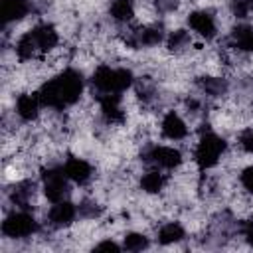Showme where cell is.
Returning <instances> with one entry per match:
<instances>
[{
    "label": "cell",
    "mask_w": 253,
    "mask_h": 253,
    "mask_svg": "<svg viewBox=\"0 0 253 253\" xmlns=\"http://www.w3.org/2000/svg\"><path fill=\"white\" fill-rule=\"evenodd\" d=\"M83 89H85V79L81 71L75 67H63L53 77L45 79L36 93L45 109L63 111L79 103Z\"/></svg>",
    "instance_id": "obj_1"
},
{
    "label": "cell",
    "mask_w": 253,
    "mask_h": 253,
    "mask_svg": "<svg viewBox=\"0 0 253 253\" xmlns=\"http://www.w3.org/2000/svg\"><path fill=\"white\" fill-rule=\"evenodd\" d=\"M91 87L99 95H123L130 87H134V75L128 67H115L109 63H101L91 73Z\"/></svg>",
    "instance_id": "obj_2"
},
{
    "label": "cell",
    "mask_w": 253,
    "mask_h": 253,
    "mask_svg": "<svg viewBox=\"0 0 253 253\" xmlns=\"http://www.w3.org/2000/svg\"><path fill=\"white\" fill-rule=\"evenodd\" d=\"M225 152H227V142L221 134L211 130L210 125L206 128H200L198 140L194 142V150H192V160L200 170L215 168L225 156Z\"/></svg>",
    "instance_id": "obj_3"
},
{
    "label": "cell",
    "mask_w": 253,
    "mask_h": 253,
    "mask_svg": "<svg viewBox=\"0 0 253 253\" xmlns=\"http://www.w3.org/2000/svg\"><path fill=\"white\" fill-rule=\"evenodd\" d=\"M40 231V223L32 210L14 208L10 213L4 215L2 221V235L6 239H28Z\"/></svg>",
    "instance_id": "obj_4"
},
{
    "label": "cell",
    "mask_w": 253,
    "mask_h": 253,
    "mask_svg": "<svg viewBox=\"0 0 253 253\" xmlns=\"http://www.w3.org/2000/svg\"><path fill=\"white\" fill-rule=\"evenodd\" d=\"M142 162L148 166H156L160 170L172 172L178 170L184 164V154L178 146L174 144H148L146 148H142Z\"/></svg>",
    "instance_id": "obj_5"
},
{
    "label": "cell",
    "mask_w": 253,
    "mask_h": 253,
    "mask_svg": "<svg viewBox=\"0 0 253 253\" xmlns=\"http://www.w3.org/2000/svg\"><path fill=\"white\" fill-rule=\"evenodd\" d=\"M186 24H188V30L200 38L202 42H211L217 38L219 34V28H217V18L213 12L206 10V8H198V10H192L188 16H186Z\"/></svg>",
    "instance_id": "obj_6"
},
{
    "label": "cell",
    "mask_w": 253,
    "mask_h": 253,
    "mask_svg": "<svg viewBox=\"0 0 253 253\" xmlns=\"http://www.w3.org/2000/svg\"><path fill=\"white\" fill-rule=\"evenodd\" d=\"M160 134L162 138L170 140V142H184L188 136H190V126H188V121L182 117V113L170 109L162 115L160 119Z\"/></svg>",
    "instance_id": "obj_7"
},
{
    "label": "cell",
    "mask_w": 253,
    "mask_h": 253,
    "mask_svg": "<svg viewBox=\"0 0 253 253\" xmlns=\"http://www.w3.org/2000/svg\"><path fill=\"white\" fill-rule=\"evenodd\" d=\"M77 215H79L77 204H73L71 200H61L49 206V210L45 211V221L51 229H65L75 223Z\"/></svg>",
    "instance_id": "obj_8"
},
{
    "label": "cell",
    "mask_w": 253,
    "mask_h": 253,
    "mask_svg": "<svg viewBox=\"0 0 253 253\" xmlns=\"http://www.w3.org/2000/svg\"><path fill=\"white\" fill-rule=\"evenodd\" d=\"M30 34H32V38H34V42H36L38 51H40L42 57H45L47 53H51V51H55L59 47V42L61 40H59L57 28L53 24L40 22V24H36V26L30 28Z\"/></svg>",
    "instance_id": "obj_9"
},
{
    "label": "cell",
    "mask_w": 253,
    "mask_h": 253,
    "mask_svg": "<svg viewBox=\"0 0 253 253\" xmlns=\"http://www.w3.org/2000/svg\"><path fill=\"white\" fill-rule=\"evenodd\" d=\"M61 168H63L65 176L71 180V184H77V186H85V184H89L95 178L93 164L87 158H81V156H69V158H65V162L61 164Z\"/></svg>",
    "instance_id": "obj_10"
},
{
    "label": "cell",
    "mask_w": 253,
    "mask_h": 253,
    "mask_svg": "<svg viewBox=\"0 0 253 253\" xmlns=\"http://www.w3.org/2000/svg\"><path fill=\"white\" fill-rule=\"evenodd\" d=\"M42 101L38 97V93H20L14 99V115L22 121V123H36L42 115Z\"/></svg>",
    "instance_id": "obj_11"
},
{
    "label": "cell",
    "mask_w": 253,
    "mask_h": 253,
    "mask_svg": "<svg viewBox=\"0 0 253 253\" xmlns=\"http://www.w3.org/2000/svg\"><path fill=\"white\" fill-rule=\"evenodd\" d=\"M194 43V34L188 30V28H174L170 32H166V38H164V47L168 53H174V55H184L190 51Z\"/></svg>",
    "instance_id": "obj_12"
},
{
    "label": "cell",
    "mask_w": 253,
    "mask_h": 253,
    "mask_svg": "<svg viewBox=\"0 0 253 253\" xmlns=\"http://www.w3.org/2000/svg\"><path fill=\"white\" fill-rule=\"evenodd\" d=\"M168 182H170V180H168L166 170H160V168H156V166H150L148 170L142 172V176H140V180H138V186H140V190H142L144 194L154 196V194H160L162 190H166Z\"/></svg>",
    "instance_id": "obj_13"
},
{
    "label": "cell",
    "mask_w": 253,
    "mask_h": 253,
    "mask_svg": "<svg viewBox=\"0 0 253 253\" xmlns=\"http://www.w3.org/2000/svg\"><path fill=\"white\" fill-rule=\"evenodd\" d=\"M32 0H0V12L4 24H18L26 16H30Z\"/></svg>",
    "instance_id": "obj_14"
},
{
    "label": "cell",
    "mask_w": 253,
    "mask_h": 253,
    "mask_svg": "<svg viewBox=\"0 0 253 253\" xmlns=\"http://www.w3.org/2000/svg\"><path fill=\"white\" fill-rule=\"evenodd\" d=\"M109 16L121 26L132 24L136 20V0H111Z\"/></svg>",
    "instance_id": "obj_15"
},
{
    "label": "cell",
    "mask_w": 253,
    "mask_h": 253,
    "mask_svg": "<svg viewBox=\"0 0 253 253\" xmlns=\"http://www.w3.org/2000/svg\"><path fill=\"white\" fill-rule=\"evenodd\" d=\"M186 239V229L180 221H164L156 231V241L160 245H174Z\"/></svg>",
    "instance_id": "obj_16"
},
{
    "label": "cell",
    "mask_w": 253,
    "mask_h": 253,
    "mask_svg": "<svg viewBox=\"0 0 253 253\" xmlns=\"http://www.w3.org/2000/svg\"><path fill=\"white\" fill-rule=\"evenodd\" d=\"M123 249L126 251H142L150 245V239L142 231H128L123 235Z\"/></svg>",
    "instance_id": "obj_17"
},
{
    "label": "cell",
    "mask_w": 253,
    "mask_h": 253,
    "mask_svg": "<svg viewBox=\"0 0 253 253\" xmlns=\"http://www.w3.org/2000/svg\"><path fill=\"white\" fill-rule=\"evenodd\" d=\"M235 144L243 154H253V126H243L235 134Z\"/></svg>",
    "instance_id": "obj_18"
},
{
    "label": "cell",
    "mask_w": 253,
    "mask_h": 253,
    "mask_svg": "<svg viewBox=\"0 0 253 253\" xmlns=\"http://www.w3.org/2000/svg\"><path fill=\"white\" fill-rule=\"evenodd\" d=\"M152 4V10L154 14H160V16H170L174 14L178 8H180V0H150Z\"/></svg>",
    "instance_id": "obj_19"
},
{
    "label": "cell",
    "mask_w": 253,
    "mask_h": 253,
    "mask_svg": "<svg viewBox=\"0 0 253 253\" xmlns=\"http://www.w3.org/2000/svg\"><path fill=\"white\" fill-rule=\"evenodd\" d=\"M239 186L245 194L253 196V164H247L245 168H241L239 172Z\"/></svg>",
    "instance_id": "obj_20"
},
{
    "label": "cell",
    "mask_w": 253,
    "mask_h": 253,
    "mask_svg": "<svg viewBox=\"0 0 253 253\" xmlns=\"http://www.w3.org/2000/svg\"><path fill=\"white\" fill-rule=\"evenodd\" d=\"M93 249H107V251H121L123 249V245L121 243H117V241H113V239H103V241H99V243H95L93 245Z\"/></svg>",
    "instance_id": "obj_21"
},
{
    "label": "cell",
    "mask_w": 253,
    "mask_h": 253,
    "mask_svg": "<svg viewBox=\"0 0 253 253\" xmlns=\"http://www.w3.org/2000/svg\"><path fill=\"white\" fill-rule=\"evenodd\" d=\"M251 219H253V217H251Z\"/></svg>",
    "instance_id": "obj_22"
}]
</instances>
